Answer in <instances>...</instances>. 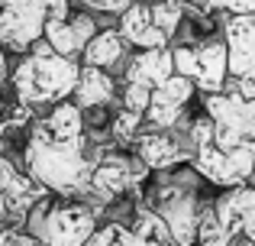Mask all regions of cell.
<instances>
[{
	"instance_id": "cell-17",
	"label": "cell",
	"mask_w": 255,
	"mask_h": 246,
	"mask_svg": "<svg viewBox=\"0 0 255 246\" xmlns=\"http://www.w3.org/2000/svg\"><path fill=\"white\" fill-rule=\"evenodd\" d=\"M174 75V58L171 45L168 49H145L136 52L126 65V84H142V88L155 91L158 84H165Z\"/></svg>"
},
{
	"instance_id": "cell-4",
	"label": "cell",
	"mask_w": 255,
	"mask_h": 246,
	"mask_svg": "<svg viewBox=\"0 0 255 246\" xmlns=\"http://www.w3.org/2000/svg\"><path fill=\"white\" fill-rule=\"evenodd\" d=\"M26 217V234L39 246H84L97 230V214L84 204H52L42 198Z\"/></svg>"
},
{
	"instance_id": "cell-12",
	"label": "cell",
	"mask_w": 255,
	"mask_h": 246,
	"mask_svg": "<svg viewBox=\"0 0 255 246\" xmlns=\"http://www.w3.org/2000/svg\"><path fill=\"white\" fill-rule=\"evenodd\" d=\"M94 36H97L94 19L91 16H68V3H65V0L49 13V19H45V32H42L45 42H49L58 55H65V58L81 55L84 45L91 42ZM75 62H78V58H75Z\"/></svg>"
},
{
	"instance_id": "cell-19",
	"label": "cell",
	"mask_w": 255,
	"mask_h": 246,
	"mask_svg": "<svg viewBox=\"0 0 255 246\" xmlns=\"http://www.w3.org/2000/svg\"><path fill=\"white\" fill-rule=\"evenodd\" d=\"M120 246H174L165 221L149 208V204H136V221L126 227L123 224V240Z\"/></svg>"
},
{
	"instance_id": "cell-26",
	"label": "cell",
	"mask_w": 255,
	"mask_h": 246,
	"mask_svg": "<svg viewBox=\"0 0 255 246\" xmlns=\"http://www.w3.org/2000/svg\"><path fill=\"white\" fill-rule=\"evenodd\" d=\"M91 10H104V13H126L136 0H84Z\"/></svg>"
},
{
	"instance_id": "cell-13",
	"label": "cell",
	"mask_w": 255,
	"mask_h": 246,
	"mask_svg": "<svg viewBox=\"0 0 255 246\" xmlns=\"http://www.w3.org/2000/svg\"><path fill=\"white\" fill-rule=\"evenodd\" d=\"M136 159L149 172H171L181 165H191V146H187V139L174 136V130H145L136 136Z\"/></svg>"
},
{
	"instance_id": "cell-28",
	"label": "cell",
	"mask_w": 255,
	"mask_h": 246,
	"mask_svg": "<svg viewBox=\"0 0 255 246\" xmlns=\"http://www.w3.org/2000/svg\"><path fill=\"white\" fill-rule=\"evenodd\" d=\"M6 78H10V65H6V52L0 49V84H3Z\"/></svg>"
},
{
	"instance_id": "cell-1",
	"label": "cell",
	"mask_w": 255,
	"mask_h": 246,
	"mask_svg": "<svg viewBox=\"0 0 255 246\" xmlns=\"http://www.w3.org/2000/svg\"><path fill=\"white\" fill-rule=\"evenodd\" d=\"M23 159L26 169H29V178L39 188L58 191V195L81 188L100 159V156H87L81 107L65 101L58 107H52L42 120L32 123Z\"/></svg>"
},
{
	"instance_id": "cell-8",
	"label": "cell",
	"mask_w": 255,
	"mask_h": 246,
	"mask_svg": "<svg viewBox=\"0 0 255 246\" xmlns=\"http://www.w3.org/2000/svg\"><path fill=\"white\" fill-rule=\"evenodd\" d=\"M62 0H0V49L29 52L42 39L45 19Z\"/></svg>"
},
{
	"instance_id": "cell-7",
	"label": "cell",
	"mask_w": 255,
	"mask_h": 246,
	"mask_svg": "<svg viewBox=\"0 0 255 246\" xmlns=\"http://www.w3.org/2000/svg\"><path fill=\"white\" fill-rule=\"evenodd\" d=\"M191 169L204 178V185L220 191L249 185L255 172V143L239 146V149H217L210 139L191 152Z\"/></svg>"
},
{
	"instance_id": "cell-30",
	"label": "cell",
	"mask_w": 255,
	"mask_h": 246,
	"mask_svg": "<svg viewBox=\"0 0 255 246\" xmlns=\"http://www.w3.org/2000/svg\"><path fill=\"white\" fill-rule=\"evenodd\" d=\"M239 246H255V243H246V240H243V243H239Z\"/></svg>"
},
{
	"instance_id": "cell-27",
	"label": "cell",
	"mask_w": 255,
	"mask_h": 246,
	"mask_svg": "<svg viewBox=\"0 0 255 246\" xmlns=\"http://www.w3.org/2000/svg\"><path fill=\"white\" fill-rule=\"evenodd\" d=\"M19 243V230H0V246H16Z\"/></svg>"
},
{
	"instance_id": "cell-20",
	"label": "cell",
	"mask_w": 255,
	"mask_h": 246,
	"mask_svg": "<svg viewBox=\"0 0 255 246\" xmlns=\"http://www.w3.org/2000/svg\"><path fill=\"white\" fill-rule=\"evenodd\" d=\"M81 55H84V65L110 71L113 65L123 62V55H126V42H123V36H120L117 29H104V32H97V36H94L91 42L84 45Z\"/></svg>"
},
{
	"instance_id": "cell-10",
	"label": "cell",
	"mask_w": 255,
	"mask_h": 246,
	"mask_svg": "<svg viewBox=\"0 0 255 246\" xmlns=\"http://www.w3.org/2000/svg\"><path fill=\"white\" fill-rule=\"evenodd\" d=\"M145 175H149V169H145L136 156H126V152H107V156L97 159V165H94V172H91L87 182H91V188L97 191L104 201H113V198H120L123 191L136 188Z\"/></svg>"
},
{
	"instance_id": "cell-25",
	"label": "cell",
	"mask_w": 255,
	"mask_h": 246,
	"mask_svg": "<svg viewBox=\"0 0 255 246\" xmlns=\"http://www.w3.org/2000/svg\"><path fill=\"white\" fill-rule=\"evenodd\" d=\"M226 88L236 91V94H243V97H249V101H255V68H249L246 75H239V78H230Z\"/></svg>"
},
{
	"instance_id": "cell-11",
	"label": "cell",
	"mask_w": 255,
	"mask_h": 246,
	"mask_svg": "<svg viewBox=\"0 0 255 246\" xmlns=\"http://www.w3.org/2000/svg\"><path fill=\"white\" fill-rule=\"evenodd\" d=\"M217 221L226 227V234L239 243H255V185H239V188L220 191L210 201Z\"/></svg>"
},
{
	"instance_id": "cell-23",
	"label": "cell",
	"mask_w": 255,
	"mask_h": 246,
	"mask_svg": "<svg viewBox=\"0 0 255 246\" xmlns=\"http://www.w3.org/2000/svg\"><path fill=\"white\" fill-rule=\"evenodd\" d=\"M120 107L129 110V114H139L145 120V110H149V101H152V91L142 88V84H126L123 88V97H120Z\"/></svg>"
},
{
	"instance_id": "cell-14",
	"label": "cell",
	"mask_w": 255,
	"mask_h": 246,
	"mask_svg": "<svg viewBox=\"0 0 255 246\" xmlns=\"http://www.w3.org/2000/svg\"><path fill=\"white\" fill-rule=\"evenodd\" d=\"M42 191L32 178L19 175L0 143V217H26L32 204L42 201Z\"/></svg>"
},
{
	"instance_id": "cell-3",
	"label": "cell",
	"mask_w": 255,
	"mask_h": 246,
	"mask_svg": "<svg viewBox=\"0 0 255 246\" xmlns=\"http://www.w3.org/2000/svg\"><path fill=\"white\" fill-rule=\"evenodd\" d=\"M200 185H204V178L191 165H181V169H171V172H158V178H152V185H149V195H145L142 204H149L165 221L174 246H194L197 243L200 214L210 204V201L200 198Z\"/></svg>"
},
{
	"instance_id": "cell-5",
	"label": "cell",
	"mask_w": 255,
	"mask_h": 246,
	"mask_svg": "<svg viewBox=\"0 0 255 246\" xmlns=\"http://www.w3.org/2000/svg\"><path fill=\"white\" fill-rule=\"evenodd\" d=\"M174 75H184L200 94H220L230 84V52L220 32L194 45H171Z\"/></svg>"
},
{
	"instance_id": "cell-6",
	"label": "cell",
	"mask_w": 255,
	"mask_h": 246,
	"mask_svg": "<svg viewBox=\"0 0 255 246\" xmlns=\"http://www.w3.org/2000/svg\"><path fill=\"white\" fill-rule=\"evenodd\" d=\"M204 114L213 123V146L217 149H239L255 143V101L236 94V91H220L204 94Z\"/></svg>"
},
{
	"instance_id": "cell-24",
	"label": "cell",
	"mask_w": 255,
	"mask_h": 246,
	"mask_svg": "<svg viewBox=\"0 0 255 246\" xmlns=\"http://www.w3.org/2000/svg\"><path fill=\"white\" fill-rule=\"evenodd\" d=\"M120 240H123V224L110 221V224H104V227L94 230L91 240H87L84 246H120Z\"/></svg>"
},
{
	"instance_id": "cell-15",
	"label": "cell",
	"mask_w": 255,
	"mask_h": 246,
	"mask_svg": "<svg viewBox=\"0 0 255 246\" xmlns=\"http://www.w3.org/2000/svg\"><path fill=\"white\" fill-rule=\"evenodd\" d=\"M220 36L230 52V78H239L249 68H255V13L226 16L220 26Z\"/></svg>"
},
{
	"instance_id": "cell-2",
	"label": "cell",
	"mask_w": 255,
	"mask_h": 246,
	"mask_svg": "<svg viewBox=\"0 0 255 246\" xmlns=\"http://www.w3.org/2000/svg\"><path fill=\"white\" fill-rule=\"evenodd\" d=\"M78 71L81 65L75 58L58 55L45 39H39L29 52H23L10 75V84L23 107H58L75 94Z\"/></svg>"
},
{
	"instance_id": "cell-21",
	"label": "cell",
	"mask_w": 255,
	"mask_h": 246,
	"mask_svg": "<svg viewBox=\"0 0 255 246\" xmlns=\"http://www.w3.org/2000/svg\"><path fill=\"white\" fill-rule=\"evenodd\" d=\"M149 6H152L155 26L165 32V39H168V45H171V39L178 36L181 23H184V3H181V0H155V3H149Z\"/></svg>"
},
{
	"instance_id": "cell-16",
	"label": "cell",
	"mask_w": 255,
	"mask_h": 246,
	"mask_svg": "<svg viewBox=\"0 0 255 246\" xmlns=\"http://www.w3.org/2000/svg\"><path fill=\"white\" fill-rule=\"evenodd\" d=\"M117 32L123 36L126 45H136L139 52H145V49H168V39H165V32L155 26L149 3H132L126 13H120V29Z\"/></svg>"
},
{
	"instance_id": "cell-29",
	"label": "cell",
	"mask_w": 255,
	"mask_h": 246,
	"mask_svg": "<svg viewBox=\"0 0 255 246\" xmlns=\"http://www.w3.org/2000/svg\"><path fill=\"white\" fill-rule=\"evenodd\" d=\"M16 246H39V243H36V240H32V237H29V234H19V243H16Z\"/></svg>"
},
{
	"instance_id": "cell-18",
	"label": "cell",
	"mask_w": 255,
	"mask_h": 246,
	"mask_svg": "<svg viewBox=\"0 0 255 246\" xmlns=\"http://www.w3.org/2000/svg\"><path fill=\"white\" fill-rule=\"evenodd\" d=\"M71 97H75L71 104H78V107H81V114H84V110H100V107H107V104L117 97V81H113L110 71L81 65V71H78V84H75V94H71Z\"/></svg>"
},
{
	"instance_id": "cell-9",
	"label": "cell",
	"mask_w": 255,
	"mask_h": 246,
	"mask_svg": "<svg viewBox=\"0 0 255 246\" xmlns=\"http://www.w3.org/2000/svg\"><path fill=\"white\" fill-rule=\"evenodd\" d=\"M194 94H197V88H194L184 75H171L165 84H158V88L152 91V101H149V110H145L142 126L158 130V133L174 130V126L184 120Z\"/></svg>"
},
{
	"instance_id": "cell-22",
	"label": "cell",
	"mask_w": 255,
	"mask_h": 246,
	"mask_svg": "<svg viewBox=\"0 0 255 246\" xmlns=\"http://www.w3.org/2000/svg\"><path fill=\"white\" fill-rule=\"evenodd\" d=\"M139 133H142V117L120 107V114L113 117V126H110L113 143H117V146H129V143H136Z\"/></svg>"
}]
</instances>
